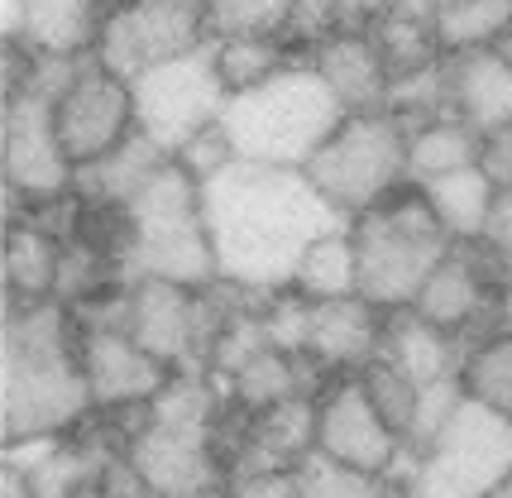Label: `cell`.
Returning a JSON list of instances; mask_svg holds the SVG:
<instances>
[{
    "label": "cell",
    "instance_id": "13",
    "mask_svg": "<svg viewBox=\"0 0 512 498\" xmlns=\"http://www.w3.org/2000/svg\"><path fill=\"white\" fill-rule=\"evenodd\" d=\"M53 120H58V139H63L72 168H91L134 135L130 82L87 58L82 72L72 77V87L53 101Z\"/></svg>",
    "mask_w": 512,
    "mask_h": 498
},
{
    "label": "cell",
    "instance_id": "21",
    "mask_svg": "<svg viewBox=\"0 0 512 498\" xmlns=\"http://www.w3.org/2000/svg\"><path fill=\"white\" fill-rule=\"evenodd\" d=\"M393 369H402L417 388L436 384V379H460V340L426 326L417 312H388V331H383V355Z\"/></svg>",
    "mask_w": 512,
    "mask_h": 498
},
{
    "label": "cell",
    "instance_id": "19",
    "mask_svg": "<svg viewBox=\"0 0 512 498\" xmlns=\"http://www.w3.org/2000/svg\"><path fill=\"white\" fill-rule=\"evenodd\" d=\"M450 111L484 139L512 125V63L498 48L450 58Z\"/></svg>",
    "mask_w": 512,
    "mask_h": 498
},
{
    "label": "cell",
    "instance_id": "12",
    "mask_svg": "<svg viewBox=\"0 0 512 498\" xmlns=\"http://www.w3.org/2000/svg\"><path fill=\"white\" fill-rule=\"evenodd\" d=\"M316 451L383 479H398V470L412 455L407 441L383 422V412L374 408L359 374L331 379V388L316 393Z\"/></svg>",
    "mask_w": 512,
    "mask_h": 498
},
{
    "label": "cell",
    "instance_id": "4",
    "mask_svg": "<svg viewBox=\"0 0 512 498\" xmlns=\"http://www.w3.org/2000/svg\"><path fill=\"white\" fill-rule=\"evenodd\" d=\"M340 120L345 111L312 68V58H297L273 82L230 96L221 111V130L235 159L268 163V168H307Z\"/></svg>",
    "mask_w": 512,
    "mask_h": 498
},
{
    "label": "cell",
    "instance_id": "23",
    "mask_svg": "<svg viewBox=\"0 0 512 498\" xmlns=\"http://www.w3.org/2000/svg\"><path fill=\"white\" fill-rule=\"evenodd\" d=\"M417 192L426 197L431 216L446 226V235L455 245H479V240H484V226H489L493 202H498V182L489 178L484 163L460 168V173H446V178L417 182Z\"/></svg>",
    "mask_w": 512,
    "mask_h": 498
},
{
    "label": "cell",
    "instance_id": "2",
    "mask_svg": "<svg viewBox=\"0 0 512 498\" xmlns=\"http://www.w3.org/2000/svg\"><path fill=\"white\" fill-rule=\"evenodd\" d=\"M82 374V331L72 307L10 302L0 331V431L5 446L34 436H67L91 417Z\"/></svg>",
    "mask_w": 512,
    "mask_h": 498
},
{
    "label": "cell",
    "instance_id": "7",
    "mask_svg": "<svg viewBox=\"0 0 512 498\" xmlns=\"http://www.w3.org/2000/svg\"><path fill=\"white\" fill-rule=\"evenodd\" d=\"M503 475H512V417L465 398L422 451L407 455L393 484L402 498H484Z\"/></svg>",
    "mask_w": 512,
    "mask_h": 498
},
{
    "label": "cell",
    "instance_id": "42",
    "mask_svg": "<svg viewBox=\"0 0 512 498\" xmlns=\"http://www.w3.org/2000/svg\"><path fill=\"white\" fill-rule=\"evenodd\" d=\"M0 498H34V484H29V475H24L15 460L0 465Z\"/></svg>",
    "mask_w": 512,
    "mask_h": 498
},
{
    "label": "cell",
    "instance_id": "45",
    "mask_svg": "<svg viewBox=\"0 0 512 498\" xmlns=\"http://www.w3.org/2000/svg\"><path fill=\"white\" fill-rule=\"evenodd\" d=\"M82 498H115L111 489H91V494H82Z\"/></svg>",
    "mask_w": 512,
    "mask_h": 498
},
{
    "label": "cell",
    "instance_id": "34",
    "mask_svg": "<svg viewBox=\"0 0 512 498\" xmlns=\"http://www.w3.org/2000/svg\"><path fill=\"white\" fill-rule=\"evenodd\" d=\"M460 408H465V384H460V379H436V384L417 388V427H412V451H422L426 441L446 427Z\"/></svg>",
    "mask_w": 512,
    "mask_h": 498
},
{
    "label": "cell",
    "instance_id": "43",
    "mask_svg": "<svg viewBox=\"0 0 512 498\" xmlns=\"http://www.w3.org/2000/svg\"><path fill=\"white\" fill-rule=\"evenodd\" d=\"M498 326L512 331V273L503 278V288H498Z\"/></svg>",
    "mask_w": 512,
    "mask_h": 498
},
{
    "label": "cell",
    "instance_id": "35",
    "mask_svg": "<svg viewBox=\"0 0 512 498\" xmlns=\"http://www.w3.org/2000/svg\"><path fill=\"white\" fill-rule=\"evenodd\" d=\"M178 163L197 182H211L216 173H221V168H230V163H235V149H230V139H225L221 125H211L206 135H197L192 144H187V149H182Z\"/></svg>",
    "mask_w": 512,
    "mask_h": 498
},
{
    "label": "cell",
    "instance_id": "11",
    "mask_svg": "<svg viewBox=\"0 0 512 498\" xmlns=\"http://www.w3.org/2000/svg\"><path fill=\"white\" fill-rule=\"evenodd\" d=\"M125 460L154 498H206L230 484V465L216 446V422L149 417L144 431L125 446Z\"/></svg>",
    "mask_w": 512,
    "mask_h": 498
},
{
    "label": "cell",
    "instance_id": "5",
    "mask_svg": "<svg viewBox=\"0 0 512 498\" xmlns=\"http://www.w3.org/2000/svg\"><path fill=\"white\" fill-rule=\"evenodd\" d=\"M350 235H355L359 259V297L374 302L379 312H407L422 293V283L431 278V269L455 249V240L431 216L417 187L355 216Z\"/></svg>",
    "mask_w": 512,
    "mask_h": 498
},
{
    "label": "cell",
    "instance_id": "26",
    "mask_svg": "<svg viewBox=\"0 0 512 498\" xmlns=\"http://www.w3.org/2000/svg\"><path fill=\"white\" fill-rule=\"evenodd\" d=\"M484 163V135L465 125L460 115H436L407 130V168H412V187L431 178H446L460 168Z\"/></svg>",
    "mask_w": 512,
    "mask_h": 498
},
{
    "label": "cell",
    "instance_id": "20",
    "mask_svg": "<svg viewBox=\"0 0 512 498\" xmlns=\"http://www.w3.org/2000/svg\"><path fill=\"white\" fill-rule=\"evenodd\" d=\"M101 0H24V39L39 58H91L101 34Z\"/></svg>",
    "mask_w": 512,
    "mask_h": 498
},
{
    "label": "cell",
    "instance_id": "16",
    "mask_svg": "<svg viewBox=\"0 0 512 498\" xmlns=\"http://www.w3.org/2000/svg\"><path fill=\"white\" fill-rule=\"evenodd\" d=\"M383 331L388 312H379L364 297H340V302H312V331H307V364L316 374H359L383 355Z\"/></svg>",
    "mask_w": 512,
    "mask_h": 498
},
{
    "label": "cell",
    "instance_id": "1",
    "mask_svg": "<svg viewBox=\"0 0 512 498\" xmlns=\"http://www.w3.org/2000/svg\"><path fill=\"white\" fill-rule=\"evenodd\" d=\"M206 230L225 288L245 297H273L292 288L302 254L345 226L302 168H268L235 159L211 182H201Z\"/></svg>",
    "mask_w": 512,
    "mask_h": 498
},
{
    "label": "cell",
    "instance_id": "41",
    "mask_svg": "<svg viewBox=\"0 0 512 498\" xmlns=\"http://www.w3.org/2000/svg\"><path fill=\"white\" fill-rule=\"evenodd\" d=\"M0 39L5 44L24 39V0H0Z\"/></svg>",
    "mask_w": 512,
    "mask_h": 498
},
{
    "label": "cell",
    "instance_id": "36",
    "mask_svg": "<svg viewBox=\"0 0 512 498\" xmlns=\"http://www.w3.org/2000/svg\"><path fill=\"white\" fill-rule=\"evenodd\" d=\"M479 249H484L503 273H512V192H498V202H493V216H489V226H484Z\"/></svg>",
    "mask_w": 512,
    "mask_h": 498
},
{
    "label": "cell",
    "instance_id": "38",
    "mask_svg": "<svg viewBox=\"0 0 512 498\" xmlns=\"http://www.w3.org/2000/svg\"><path fill=\"white\" fill-rule=\"evenodd\" d=\"M484 168L498 182V192H512V125L484 139Z\"/></svg>",
    "mask_w": 512,
    "mask_h": 498
},
{
    "label": "cell",
    "instance_id": "25",
    "mask_svg": "<svg viewBox=\"0 0 512 498\" xmlns=\"http://www.w3.org/2000/svg\"><path fill=\"white\" fill-rule=\"evenodd\" d=\"M58 264H63V240L48 235L34 221H10L5 226V249H0V269H5V302H48L58 288Z\"/></svg>",
    "mask_w": 512,
    "mask_h": 498
},
{
    "label": "cell",
    "instance_id": "37",
    "mask_svg": "<svg viewBox=\"0 0 512 498\" xmlns=\"http://www.w3.org/2000/svg\"><path fill=\"white\" fill-rule=\"evenodd\" d=\"M230 498H297L292 470H268V475H235L225 484Z\"/></svg>",
    "mask_w": 512,
    "mask_h": 498
},
{
    "label": "cell",
    "instance_id": "29",
    "mask_svg": "<svg viewBox=\"0 0 512 498\" xmlns=\"http://www.w3.org/2000/svg\"><path fill=\"white\" fill-rule=\"evenodd\" d=\"M460 384L469 403L512 417V331L493 326L479 340H469L460 360Z\"/></svg>",
    "mask_w": 512,
    "mask_h": 498
},
{
    "label": "cell",
    "instance_id": "30",
    "mask_svg": "<svg viewBox=\"0 0 512 498\" xmlns=\"http://www.w3.org/2000/svg\"><path fill=\"white\" fill-rule=\"evenodd\" d=\"M431 29L446 58L493 48L512 29V0H441V15Z\"/></svg>",
    "mask_w": 512,
    "mask_h": 498
},
{
    "label": "cell",
    "instance_id": "6",
    "mask_svg": "<svg viewBox=\"0 0 512 498\" xmlns=\"http://www.w3.org/2000/svg\"><path fill=\"white\" fill-rule=\"evenodd\" d=\"M302 173L345 221H355L412 187L407 125L393 111L345 115Z\"/></svg>",
    "mask_w": 512,
    "mask_h": 498
},
{
    "label": "cell",
    "instance_id": "8",
    "mask_svg": "<svg viewBox=\"0 0 512 498\" xmlns=\"http://www.w3.org/2000/svg\"><path fill=\"white\" fill-rule=\"evenodd\" d=\"M130 96H134V130L154 139L168 159H178L197 135L221 125V111L230 101V91L221 87L216 63H211V44L197 48V53H182L173 63H158L144 77H134Z\"/></svg>",
    "mask_w": 512,
    "mask_h": 498
},
{
    "label": "cell",
    "instance_id": "3",
    "mask_svg": "<svg viewBox=\"0 0 512 498\" xmlns=\"http://www.w3.org/2000/svg\"><path fill=\"white\" fill-rule=\"evenodd\" d=\"M125 245H120V269L125 278H163L182 288H216V249L206 230V202L201 182L168 159L154 173V182L134 197L125 211Z\"/></svg>",
    "mask_w": 512,
    "mask_h": 498
},
{
    "label": "cell",
    "instance_id": "31",
    "mask_svg": "<svg viewBox=\"0 0 512 498\" xmlns=\"http://www.w3.org/2000/svg\"><path fill=\"white\" fill-rule=\"evenodd\" d=\"M292 479H297V498H402V489L393 484V479L383 475H364V470H355V465H340V460H331V455L312 451L297 470H292Z\"/></svg>",
    "mask_w": 512,
    "mask_h": 498
},
{
    "label": "cell",
    "instance_id": "15",
    "mask_svg": "<svg viewBox=\"0 0 512 498\" xmlns=\"http://www.w3.org/2000/svg\"><path fill=\"white\" fill-rule=\"evenodd\" d=\"M82 374L96 412L149 408L173 379V369L134 345L130 331H82Z\"/></svg>",
    "mask_w": 512,
    "mask_h": 498
},
{
    "label": "cell",
    "instance_id": "40",
    "mask_svg": "<svg viewBox=\"0 0 512 498\" xmlns=\"http://www.w3.org/2000/svg\"><path fill=\"white\" fill-rule=\"evenodd\" d=\"M441 15V0H388V10H383V20H407V24H436Z\"/></svg>",
    "mask_w": 512,
    "mask_h": 498
},
{
    "label": "cell",
    "instance_id": "33",
    "mask_svg": "<svg viewBox=\"0 0 512 498\" xmlns=\"http://www.w3.org/2000/svg\"><path fill=\"white\" fill-rule=\"evenodd\" d=\"M359 384L369 388V398H374V408L383 412V422L398 431L402 441H407V451H412V427H417V384L393 369L388 360H374L369 369H359Z\"/></svg>",
    "mask_w": 512,
    "mask_h": 498
},
{
    "label": "cell",
    "instance_id": "28",
    "mask_svg": "<svg viewBox=\"0 0 512 498\" xmlns=\"http://www.w3.org/2000/svg\"><path fill=\"white\" fill-rule=\"evenodd\" d=\"M211 63H216V77L230 96L240 91H254L273 82L278 72H288L297 63L283 39H264V34H240V39H211Z\"/></svg>",
    "mask_w": 512,
    "mask_h": 498
},
{
    "label": "cell",
    "instance_id": "27",
    "mask_svg": "<svg viewBox=\"0 0 512 498\" xmlns=\"http://www.w3.org/2000/svg\"><path fill=\"white\" fill-rule=\"evenodd\" d=\"M292 293L307 302H340V297H359V259H355V235L350 221L326 230L292 273Z\"/></svg>",
    "mask_w": 512,
    "mask_h": 498
},
{
    "label": "cell",
    "instance_id": "32",
    "mask_svg": "<svg viewBox=\"0 0 512 498\" xmlns=\"http://www.w3.org/2000/svg\"><path fill=\"white\" fill-rule=\"evenodd\" d=\"M297 0H206V29L211 39H240V34H264L283 39Z\"/></svg>",
    "mask_w": 512,
    "mask_h": 498
},
{
    "label": "cell",
    "instance_id": "14",
    "mask_svg": "<svg viewBox=\"0 0 512 498\" xmlns=\"http://www.w3.org/2000/svg\"><path fill=\"white\" fill-rule=\"evenodd\" d=\"M503 278L508 273L498 269L479 245H455L431 269V278L422 283V293H417V302L407 312H417L426 326H436V331L460 340L465 331H474V321L484 312H498L493 288H503Z\"/></svg>",
    "mask_w": 512,
    "mask_h": 498
},
{
    "label": "cell",
    "instance_id": "9",
    "mask_svg": "<svg viewBox=\"0 0 512 498\" xmlns=\"http://www.w3.org/2000/svg\"><path fill=\"white\" fill-rule=\"evenodd\" d=\"M211 44L206 0H111L96 34V63L115 77H144L158 63Z\"/></svg>",
    "mask_w": 512,
    "mask_h": 498
},
{
    "label": "cell",
    "instance_id": "24",
    "mask_svg": "<svg viewBox=\"0 0 512 498\" xmlns=\"http://www.w3.org/2000/svg\"><path fill=\"white\" fill-rule=\"evenodd\" d=\"M316 369L307 364V355H292V350H278V345H259L230 379V403L245 412H268L278 403H292V398H307L312 393Z\"/></svg>",
    "mask_w": 512,
    "mask_h": 498
},
{
    "label": "cell",
    "instance_id": "39",
    "mask_svg": "<svg viewBox=\"0 0 512 498\" xmlns=\"http://www.w3.org/2000/svg\"><path fill=\"white\" fill-rule=\"evenodd\" d=\"M331 5L340 10L345 29H374L388 10V0H331Z\"/></svg>",
    "mask_w": 512,
    "mask_h": 498
},
{
    "label": "cell",
    "instance_id": "17",
    "mask_svg": "<svg viewBox=\"0 0 512 498\" xmlns=\"http://www.w3.org/2000/svg\"><path fill=\"white\" fill-rule=\"evenodd\" d=\"M312 68L321 72V82L331 87L345 115L388 111L393 72H388L379 44H374V29H340L335 39H326L312 53Z\"/></svg>",
    "mask_w": 512,
    "mask_h": 498
},
{
    "label": "cell",
    "instance_id": "22",
    "mask_svg": "<svg viewBox=\"0 0 512 498\" xmlns=\"http://www.w3.org/2000/svg\"><path fill=\"white\" fill-rule=\"evenodd\" d=\"M168 163V154L158 149L149 135L134 130L120 149H111L106 159H96L91 168H77V197L91 206H111V211H125V206L154 182V173Z\"/></svg>",
    "mask_w": 512,
    "mask_h": 498
},
{
    "label": "cell",
    "instance_id": "44",
    "mask_svg": "<svg viewBox=\"0 0 512 498\" xmlns=\"http://www.w3.org/2000/svg\"><path fill=\"white\" fill-rule=\"evenodd\" d=\"M484 498H512V475H503V479H498V484H493V489H489V494H484Z\"/></svg>",
    "mask_w": 512,
    "mask_h": 498
},
{
    "label": "cell",
    "instance_id": "18",
    "mask_svg": "<svg viewBox=\"0 0 512 498\" xmlns=\"http://www.w3.org/2000/svg\"><path fill=\"white\" fill-rule=\"evenodd\" d=\"M316 451V393L254 412L245 431V446L230 465L235 475H268V470H297Z\"/></svg>",
    "mask_w": 512,
    "mask_h": 498
},
{
    "label": "cell",
    "instance_id": "10",
    "mask_svg": "<svg viewBox=\"0 0 512 498\" xmlns=\"http://www.w3.org/2000/svg\"><path fill=\"white\" fill-rule=\"evenodd\" d=\"M0 182H5V211L20 202V216L29 206L77 192V168L58 139L53 101L44 91L20 87L0 106Z\"/></svg>",
    "mask_w": 512,
    "mask_h": 498
}]
</instances>
